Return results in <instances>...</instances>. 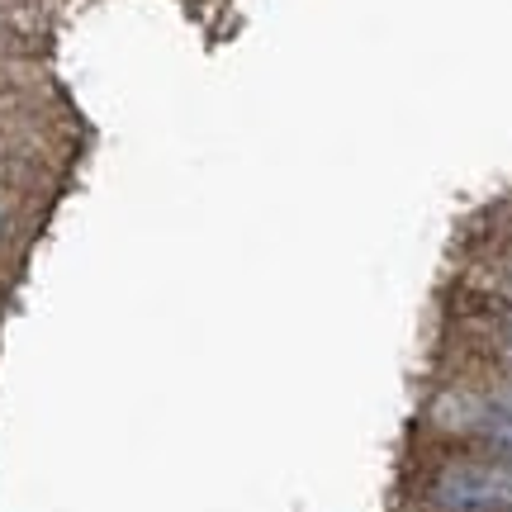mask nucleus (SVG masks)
<instances>
[{"mask_svg": "<svg viewBox=\"0 0 512 512\" xmlns=\"http://www.w3.org/2000/svg\"><path fill=\"white\" fill-rule=\"evenodd\" d=\"M503 351H508V361H512V337H508V342H503Z\"/></svg>", "mask_w": 512, "mask_h": 512, "instance_id": "3", "label": "nucleus"}, {"mask_svg": "<svg viewBox=\"0 0 512 512\" xmlns=\"http://www.w3.org/2000/svg\"><path fill=\"white\" fill-rule=\"evenodd\" d=\"M489 441H494L503 456H512V413H503V418L489 422Z\"/></svg>", "mask_w": 512, "mask_h": 512, "instance_id": "2", "label": "nucleus"}, {"mask_svg": "<svg viewBox=\"0 0 512 512\" xmlns=\"http://www.w3.org/2000/svg\"><path fill=\"white\" fill-rule=\"evenodd\" d=\"M441 512H512V465H460L432 489Z\"/></svg>", "mask_w": 512, "mask_h": 512, "instance_id": "1", "label": "nucleus"}, {"mask_svg": "<svg viewBox=\"0 0 512 512\" xmlns=\"http://www.w3.org/2000/svg\"><path fill=\"white\" fill-rule=\"evenodd\" d=\"M0 223H5V214H0Z\"/></svg>", "mask_w": 512, "mask_h": 512, "instance_id": "4", "label": "nucleus"}]
</instances>
